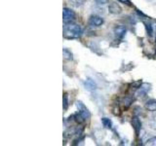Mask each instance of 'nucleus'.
<instances>
[{
    "instance_id": "obj_1",
    "label": "nucleus",
    "mask_w": 156,
    "mask_h": 146,
    "mask_svg": "<svg viewBox=\"0 0 156 146\" xmlns=\"http://www.w3.org/2000/svg\"><path fill=\"white\" fill-rule=\"evenodd\" d=\"M63 37L66 39H77L80 38L83 34V29L79 24L74 23L73 22L65 23L62 29Z\"/></svg>"
},
{
    "instance_id": "obj_2",
    "label": "nucleus",
    "mask_w": 156,
    "mask_h": 146,
    "mask_svg": "<svg viewBox=\"0 0 156 146\" xmlns=\"http://www.w3.org/2000/svg\"><path fill=\"white\" fill-rule=\"evenodd\" d=\"M76 106H77V108H78V114L80 115V117L83 120L86 121V120H88V119L90 118V117H91L90 111L84 105V103H83L82 101H77L76 102Z\"/></svg>"
},
{
    "instance_id": "obj_3",
    "label": "nucleus",
    "mask_w": 156,
    "mask_h": 146,
    "mask_svg": "<svg viewBox=\"0 0 156 146\" xmlns=\"http://www.w3.org/2000/svg\"><path fill=\"white\" fill-rule=\"evenodd\" d=\"M76 19V14L73 10L69 8H63L62 11V21L63 23H70Z\"/></svg>"
},
{
    "instance_id": "obj_4",
    "label": "nucleus",
    "mask_w": 156,
    "mask_h": 146,
    "mask_svg": "<svg viewBox=\"0 0 156 146\" xmlns=\"http://www.w3.org/2000/svg\"><path fill=\"white\" fill-rule=\"evenodd\" d=\"M104 19L100 16H97V15H93L88 19V26L91 27H100L104 24Z\"/></svg>"
},
{
    "instance_id": "obj_5",
    "label": "nucleus",
    "mask_w": 156,
    "mask_h": 146,
    "mask_svg": "<svg viewBox=\"0 0 156 146\" xmlns=\"http://www.w3.org/2000/svg\"><path fill=\"white\" fill-rule=\"evenodd\" d=\"M126 32H127V29L123 26H117L114 27L115 37L118 38V39H123L125 37V35H126Z\"/></svg>"
},
{
    "instance_id": "obj_6",
    "label": "nucleus",
    "mask_w": 156,
    "mask_h": 146,
    "mask_svg": "<svg viewBox=\"0 0 156 146\" xmlns=\"http://www.w3.org/2000/svg\"><path fill=\"white\" fill-rule=\"evenodd\" d=\"M132 126H133V129L135 130L136 135H139L140 131L141 130V122L139 119L138 116L133 117V119H132Z\"/></svg>"
},
{
    "instance_id": "obj_7",
    "label": "nucleus",
    "mask_w": 156,
    "mask_h": 146,
    "mask_svg": "<svg viewBox=\"0 0 156 146\" xmlns=\"http://www.w3.org/2000/svg\"><path fill=\"white\" fill-rule=\"evenodd\" d=\"M108 11L110 14L113 15H118L122 12V8L119 6L116 2H111L108 6Z\"/></svg>"
},
{
    "instance_id": "obj_8",
    "label": "nucleus",
    "mask_w": 156,
    "mask_h": 146,
    "mask_svg": "<svg viewBox=\"0 0 156 146\" xmlns=\"http://www.w3.org/2000/svg\"><path fill=\"white\" fill-rule=\"evenodd\" d=\"M150 90V85L148 84H144L141 87H140V89L136 92V96L138 97H144L146 96V94Z\"/></svg>"
},
{
    "instance_id": "obj_9",
    "label": "nucleus",
    "mask_w": 156,
    "mask_h": 146,
    "mask_svg": "<svg viewBox=\"0 0 156 146\" xmlns=\"http://www.w3.org/2000/svg\"><path fill=\"white\" fill-rule=\"evenodd\" d=\"M84 86L85 88L88 90V91H91V92H94L97 90V84L94 82V80H92V79H87L84 81Z\"/></svg>"
},
{
    "instance_id": "obj_10",
    "label": "nucleus",
    "mask_w": 156,
    "mask_h": 146,
    "mask_svg": "<svg viewBox=\"0 0 156 146\" xmlns=\"http://www.w3.org/2000/svg\"><path fill=\"white\" fill-rule=\"evenodd\" d=\"M145 108L148 111L151 112H156V100L155 99H149L146 101L145 103Z\"/></svg>"
},
{
    "instance_id": "obj_11",
    "label": "nucleus",
    "mask_w": 156,
    "mask_h": 146,
    "mask_svg": "<svg viewBox=\"0 0 156 146\" xmlns=\"http://www.w3.org/2000/svg\"><path fill=\"white\" fill-rule=\"evenodd\" d=\"M86 1H87V0H69V3L72 5L73 7L79 8V7L83 6Z\"/></svg>"
},
{
    "instance_id": "obj_12",
    "label": "nucleus",
    "mask_w": 156,
    "mask_h": 146,
    "mask_svg": "<svg viewBox=\"0 0 156 146\" xmlns=\"http://www.w3.org/2000/svg\"><path fill=\"white\" fill-rule=\"evenodd\" d=\"M62 55H63V57H65L66 60H67V61H72L73 60L72 53L69 50H67L66 48L62 49Z\"/></svg>"
},
{
    "instance_id": "obj_13",
    "label": "nucleus",
    "mask_w": 156,
    "mask_h": 146,
    "mask_svg": "<svg viewBox=\"0 0 156 146\" xmlns=\"http://www.w3.org/2000/svg\"><path fill=\"white\" fill-rule=\"evenodd\" d=\"M101 123L105 129H111L112 128V122L108 118H105V117L101 118Z\"/></svg>"
},
{
    "instance_id": "obj_14",
    "label": "nucleus",
    "mask_w": 156,
    "mask_h": 146,
    "mask_svg": "<svg viewBox=\"0 0 156 146\" xmlns=\"http://www.w3.org/2000/svg\"><path fill=\"white\" fill-rule=\"evenodd\" d=\"M68 95L66 92L63 94V96H62V107H63V110H67L68 108Z\"/></svg>"
},
{
    "instance_id": "obj_15",
    "label": "nucleus",
    "mask_w": 156,
    "mask_h": 146,
    "mask_svg": "<svg viewBox=\"0 0 156 146\" xmlns=\"http://www.w3.org/2000/svg\"><path fill=\"white\" fill-rule=\"evenodd\" d=\"M145 28H146V32H147V35L149 37L152 36L153 28H152V26H151V23H145Z\"/></svg>"
},
{
    "instance_id": "obj_16",
    "label": "nucleus",
    "mask_w": 156,
    "mask_h": 146,
    "mask_svg": "<svg viewBox=\"0 0 156 146\" xmlns=\"http://www.w3.org/2000/svg\"><path fill=\"white\" fill-rule=\"evenodd\" d=\"M146 145H149V146H156V136H153L149 139H147L146 141Z\"/></svg>"
},
{
    "instance_id": "obj_17",
    "label": "nucleus",
    "mask_w": 156,
    "mask_h": 146,
    "mask_svg": "<svg viewBox=\"0 0 156 146\" xmlns=\"http://www.w3.org/2000/svg\"><path fill=\"white\" fill-rule=\"evenodd\" d=\"M149 125H150V127H151L152 129L156 130V115H154V116L151 117V119H150V121H149Z\"/></svg>"
},
{
    "instance_id": "obj_18",
    "label": "nucleus",
    "mask_w": 156,
    "mask_h": 146,
    "mask_svg": "<svg viewBox=\"0 0 156 146\" xmlns=\"http://www.w3.org/2000/svg\"><path fill=\"white\" fill-rule=\"evenodd\" d=\"M95 2L99 5H105L109 2V0H95Z\"/></svg>"
},
{
    "instance_id": "obj_19",
    "label": "nucleus",
    "mask_w": 156,
    "mask_h": 146,
    "mask_svg": "<svg viewBox=\"0 0 156 146\" xmlns=\"http://www.w3.org/2000/svg\"><path fill=\"white\" fill-rule=\"evenodd\" d=\"M118 2H121V3H123V4H127V5H131L130 3V0H117Z\"/></svg>"
}]
</instances>
